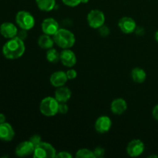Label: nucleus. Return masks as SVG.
<instances>
[{
  "instance_id": "393cba45",
  "label": "nucleus",
  "mask_w": 158,
  "mask_h": 158,
  "mask_svg": "<svg viewBox=\"0 0 158 158\" xmlns=\"http://www.w3.org/2000/svg\"><path fill=\"white\" fill-rule=\"evenodd\" d=\"M94 154L95 158H100V157H103L104 156L105 154V150L103 148H100V147H98V148H96L94 149Z\"/></svg>"
},
{
  "instance_id": "4be33fe9",
  "label": "nucleus",
  "mask_w": 158,
  "mask_h": 158,
  "mask_svg": "<svg viewBox=\"0 0 158 158\" xmlns=\"http://www.w3.org/2000/svg\"><path fill=\"white\" fill-rule=\"evenodd\" d=\"M76 157L77 158H95L94 151L89 149H86V148L79 150L76 154Z\"/></svg>"
},
{
  "instance_id": "bb28decb",
  "label": "nucleus",
  "mask_w": 158,
  "mask_h": 158,
  "mask_svg": "<svg viewBox=\"0 0 158 158\" xmlns=\"http://www.w3.org/2000/svg\"><path fill=\"white\" fill-rule=\"evenodd\" d=\"M66 76H67L68 80H74V79L77 78V71L73 69H69V70L66 71Z\"/></svg>"
},
{
  "instance_id": "c756f323",
  "label": "nucleus",
  "mask_w": 158,
  "mask_h": 158,
  "mask_svg": "<svg viewBox=\"0 0 158 158\" xmlns=\"http://www.w3.org/2000/svg\"><path fill=\"white\" fill-rule=\"evenodd\" d=\"M17 37H19V39H21V40H24L26 38V36H27V33H26V30H25V29H22L20 31H18V33H17Z\"/></svg>"
},
{
  "instance_id": "f257e3e1",
  "label": "nucleus",
  "mask_w": 158,
  "mask_h": 158,
  "mask_svg": "<svg viewBox=\"0 0 158 158\" xmlns=\"http://www.w3.org/2000/svg\"><path fill=\"white\" fill-rule=\"evenodd\" d=\"M26 46L23 40L15 36L9 39L2 47V53L9 60L19 59L24 54Z\"/></svg>"
},
{
  "instance_id": "473e14b6",
  "label": "nucleus",
  "mask_w": 158,
  "mask_h": 158,
  "mask_svg": "<svg viewBox=\"0 0 158 158\" xmlns=\"http://www.w3.org/2000/svg\"><path fill=\"white\" fill-rule=\"evenodd\" d=\"M154 38H155V40L157 41V43H158V30L154 34Z\"/></svg>"
},
{
  "instance_id": "f03ea898",
  "label": "nucleus",
  "mask_w": 158,
  "mask_h": 158,
  "mask_svg": "<svg viewBox=\"0 0 158 158\" xmlns=\"http://www.w3.org/2000/svg\"><path fill=\"white\" fill-rule=\"evenodd\" d=\"M54 43L63 49H70L76 43L74 34L66 29H60L53 35Z\"/></svg>"
},
{
  "instance_id": "4468645a",
  "label": "nucleus",
  "mask_w": 158,
  "mask_h": 158,
  "mask_svg": "<svg viewBox=\"0 0 158 158\" xmlns=\"http://www.w3.org/2000/svg\"><path fill=\"white\" fill-rule=\"evenodd\" d=\"M15 131L9 123H2L0 124V140L2 141L9 142L13 139Z\"/></svg>"
},
{
  "instance_id": "2f4dec72",
  "label": "nucleus",
  "mask_w": 158,
  "mask_h": 158,
  "mask_svg": "<svg viewBox=\"0 0 158 158\" xmlns=\"http://www.w3.org/2000/svg\"><path fill=\"white\" fill-rule=\"evenodd\" d=\"M6 122V117L3 114H0V124Z\"/></svg>"
},
{
  "instance_id": "0eeeda50",
  "label": "nucleus",
  "mask_w": 158,
  "mask_h": 158,
  "mask_svg": "<svg viewBox=\"0 0 158 158\" xmlns=\"http://www.w3.org/2000/svg\"><path fill=\"white\" fill-rule=\"evenodd\" d=\"M144 149L145 146L143 141H141L139 139H134V140L130 141L127 146V154L130 157H139L143 154Z\"/></svg>"
},
{
  "instance_id": "6ab92c4d",
  "label": "nucleus",
  "mask_w": 158,
  "mask_h": 158,
  "mask_svg": "<svg viewBox=\"0 0 158 158\" xmlns=\"http://www.w3.org/2000/svg\"><path fill=\"white\" fill-rule=\"evenodd\" d=\"M131 75L132 80L137 83H143L147 79V73L144 69L139 67L133 69Z\"/></svg>"
},
{
  "instance_id": "ddd939ff",
  "label": "nucleus",
  "mask_w": 158,
  "mask_h": 158,
  "mask_svg": "<svg viewBox=\"0 0 158 158\" xmlns=\"http://www.w3.org/2000/svg\"><path fill=\"white\" fill-rule=\"evenodd\" d=\"M0 33L5 38L12 39L17 35L18 29L13 23L6 22L0 26Z\"/></svg>"
},
{
  "instance_id": "5701e85b",
  "label": "nucleus",
  "mask_w": 158,
  "mask_h": 158,
  "mask_svg": "<svg viewBox=\"0 0 158 158\" xmlns=\"http://www.w3.org/2000/svg\"><path fill=\"white\" fill-rule=\"evenodd\" d=\"M66 6L69 7H75L81 3V0H62Z\"/></svg>"
},
{
  "instance_id": "412c9836",
  "label": "nucleus",
  "mask_w": 158,
  "mask_h": 158,
  "mask_svg": "<svg viewBox=\"0 0 158 158\" xmlns=\"http://www.w3.org/2000/svg\"><path fill=\"white\" fill-rule=\"evenodd\" d=\"M46 60L52 63H56L60 60V52H59L56 49L51 48L47 49L46 52Z\"/></svg>"
},
{
  "instance_id": "2eb2a0df",
  "label": "nucleus",
  "mask_w": 158,
  "mask_h": 158,
  "mask_svg": "<svg viewBox=\"0 0 158 158\" xmlns=\"http://www.w3.org/2000/svg\"><path fill=\"white\" fill-rule=\"evenodd\" d=\"M67 80H68L66 72H63V71L54 72L50 76V78H49V81H50L52 86H55L56 88L64 86L66 82H67Z\"/></svg>"
},
{
  "instance_id": "c85d7f7f",
  "label": "nucleus",
  "mask_w": 158,
  "mask_h": 158,
  "mask_svg": "<svg viewBox=\"0 0 158 158\" xmlns=\"http://www.w3.org/2000/svg\"><path fill=\"white\" fill-rule=\"evenodd\" d=\"M56 157L58 158H71L72 157V154H69V152H66V151H61V152H59L58 154H56Z\"/></svg>"
},
{
  "instance_id": "f8f14e48",
  "label": "nucleus",
  "mask_w": 158,
  "mask_h": 158,
  "mask_svg": "<svg viewBox=\"0 0 158 158\" xmlns=\"http://www.w3.org/2000/svg\"><path fill=\"white\" fill-rule=\"evenodd\" d=\"M35 147L29 140L20 143L15 148V154L18 157H24L33 154Z\"/></svg>"
},
{
  "instance_id": "f3484780",
  "label": "nucleus",
  "mask_w": 158,
  "mask_h": 158,
  "mask_svg": "<svg viewBox=\"0 0 158 158\" xmlns=\"http://www.w3.org/2000/svg\"><path fill=\"white\" fill-rule=\"evenodd\" d=\"M72 92L68 87L63 86L57 87L55 91V98L59 103H66L70 99Z\"/></svg>"
},
{
  "instance_id": "39448f33",
  "label": "nucleus",
  "mask_w": 158,
  "mask_h": 158,
  "mask_svg": "<svg viewBox=\"0 0 158 158\" xmlns=\"http://www.w3.org/2000/svg\"><path fill=\"white\" fill-rule=\"evenodd\" d=\"M15 22L20 29L28 31L35 26V19L30 12L27 11H19L15 16Z\"/></svg>"
},
{
  "instance_id": "6e6552de",
  "label": "nucleus",
  "mask_w": 158,
  "mask_h": 158,
  "mask_svg": "<svg viewBox=\"0 0 158 158\" xmlns=\"http://www.w3.org/2000/svg\"><path fill=\"white\" fill-rule=\"evenodd\" d=\"M118 26L121 32L126 34L132 33L137 29L135 20L129 16H124L120 19L118 22Z\"/></svg>"
},
{
  "instance_id": "1a4fd4ad",
  "label": "nucleus",
  "mask_w": 158,
  "mask_h": 158,
  "mask_svg": "<svg viewBox=\"0 0 158 158\" xmlns=\"http://www.w3.org/2000/svg\"><path fill=\"white\" fill-rule=\"evenodd\" d=\"M41 27L43 33L49 35H53L60 29L58 22L53 18H47L43 20Z\"/></svg>"
},
{
  "instance_id": "a211bd4d",
  "label": "nucleus",
  "mask_w": 158,
  "mask_h": 158,
  "mask_svg": "<svg viewBox=\"0 0 158 158\" xmlns=\"http://www.w3.org/2000/svg\"><path fill=\"white\" fill-rule=\"evenodd\" d=\"M53 38L51 37V35L47 34H43L39 37L38 44L41 49H49L53 47L54 45Z\"/></svg>"
},
{
  "instance_id": "f704fd0d",
  "label": "nucleus",
  "mask_w": 158,
  "mask_h": 158,
  "mask_svg": "<svg viewBox=\"0 0 158 158\" xmlns=\"http://www.w3.org/2000/svg\"><path fill=\"white\" fill-rule=\"evenodd\" d=\"M149 157H158L157 156H155V155H152V156H150Z\"/></svg>"
},
{
  "instance_id": "7ed1b4c3",
  "label": "nucleus",
  "mask_w": 158,
  "mask_h": 158,
  "mask_svg": "<svg viewBox=\"0 0 158 158\" xmlns=\"http://www.w3.org/2000/svg\"><path fill=\"white\" fill-rule=\"evenodd\" d=\"M59 102L55 97H46L42 100L40 104V113L45 117H53L58 114Z\"/></svg>"
},
{
  "instance_id": "a878e982",
  "label": "nucleus",
  "mask_w": 158,
  "mask_h": 158,
  "mask_svg": "<svg viewBox=\"0 0 158 158\" xmlns=\"http://www.w3.org/2000/svg\"><path fill=\"white\" fill-rule=\"evenodd\" d=\"M68 112V106L66 103H59L58 113L61 114H65Z\"/></svg>"
},
{
  "instance_id": "dca6fc26",
  "label": "nucleus",
  "mask_w": 158,
  "mask_h": 158,
  "mask_svg": "<svg viewBox=\"0 0 158 158\" xmlns=\"http://www.w3.org/2000/svg\"><path fill=\"white\" fill-rule=\"evenodd\" d=\"M127 109V103L126 100L122 98L115 99L110 104V110L113 114L116 115H121Z\"/></svg>"
},
{
  "instance_id": "72a5a7b5",
  "label": "nucleus",
  "mask_w": 158,
  "mask_h": 158,
  "mask_svg": "<svg viewBox=\"0 0 158 158\" xmlns=\"http://www.w3.org/2000/svg\"><path fill=\"white\" fill-rule=\"evenodd\" d=\"M89 0H81V3H87Z\"/></svg>"
},
{
  "instance_id": "423d86ee",
  "label": "nucleus",
  "mask_w": 158,
  "mask_h": 158,
  "mask_svg": "<svg viewBox=\"0 0 158 158\" xmlns=\"http://www.w3.org/2000/svg\"><path fill=\"white\" fill-rule=\"evenodd\" d=\"M87 23L93 29H99L104 25V13L99 9H93L87 15Z\"/></svg>"
},
{
  "instance_id": "cd10ccee",
  "label": "nucleus",
  "mask_w": 158,
  "mask_h": 158,
  "mask_svg": "<svg viewBox=\"0 0 158 158\" xmlns=\"http://www.w3.org/2000/svg\"><path fill=\"white\" fill-rule=\"evenodd\" d=\"M99 32L102 36H107L110 34V29L107 26L103 25L101 27L99 28Z\"/></svg>"
},
{
  "instance_id": "20e7f679",
  "label": "nucleus",
  "mask_w": 158,
  "mask_h": 158,
  "mask_svg": "<svg viewBox=\"0 0 158 158\" xmlns=\"http://www.w3.org/2000/svg\"><path fill=\"white\" fill-rule=\"evenodd\" d=\"M32 156L35 158H53L56 156V151L50 143L41 142L35 147Z\"/></svg>"
},
{
  "instance_id": "9d476101",
  "label": "nucleus",
  "mask_w": 158,
  "mask_h": 158,
  "mask_svg": "<svg viewBox=\"0 0 158 158\" xmlns=\"http://www.w3.org/2000/svg\"><path fill=\"white\" fill-rule=\"evenodd\" d=\"M95 130L100 134H105L110 130L112 120L107 116H100L95 122Z\"/></svg>"
},
{
  "instance_id": "aec40b11",
  "label": "nucleus",
  "mask_w": 158,
  "mask_h": 158,
  "mask_svg": "<svg viewBox=\"0 0 158 158\" xmlns=\"http://www.w3.org/2000/svg\"><path fill=\"white\" fill-rule=\"evenodd\" d=\"M39 9L43 12H50L56 6V0H35Z\"/></svg>"
},
{
  "instance_id": "9b49d317",
  "label": "nucleus",
  "mask_w": 158,
  "mask_h": 158,
  "mask_svg": "<svg viewBox=\"0 0 158 158\" xmlns=\"http://www.w3.org/2000/svg\"><path fill=\"white\" fill-rule=\"evenodd\" d=\"M60 61L66 67H73L77 63V56L70 49H65L60 52Z\"/></svg>"
},
{
  "instance_id": "b1692460",
  "label": "nucleus",
  "mask_w": 158,
  "mask_h": 158,
  "mask_svg": "<svg viewBox=\"0 0 158 158\" xmlns=\"http://www.w3.org/2000/svg\"><path fill=\"white\" fill-rule=\"evenodd\" d=\"M29 140L34 145V147H36L37 145L40 144L42 142L41 137H40V135H38V134H35V135L32 136V137L29 138Z\"/></svg>"
},
{
  "instance_id": "7c9ffc66",
  "label": "nucleus",
  "mask_w": 158,
  "mask_h": 158,
  "mask_svg": "<svg viewBox=\"0 0 158 158\" xmlns=\"http://www.w3.org/2000/svg\"><path fill=\"white\" fill-rule=\"evenodd\" d=\"M152 115H153V117L158 121V104L156 105V106L154 107V109H153Z\"/></svg>"
}]
</instances>
